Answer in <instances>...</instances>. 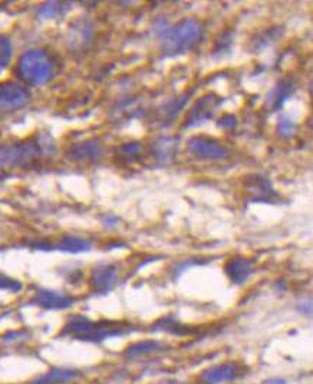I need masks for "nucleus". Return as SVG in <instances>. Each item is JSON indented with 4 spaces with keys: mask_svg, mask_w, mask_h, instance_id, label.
Returning a JSON list of instances; mask_svg holds the SVG:
<instances>
[{
    "mask_svg": "<svg viewBox=\"0 0 313 384\" xmlns=\"http://www.w3.org/2000/svg\"><path fill=\"white\" fill-rule=\"evenodd\" d=\"M159 33L163 50L167 55H183L201 41L203 28L194 19H183L176 25L163 28Z\"/></svg>",
    "mask_w": 313,
    "mask_h": 384,
    "instance_id": "1",
    "label": "nucleus"
},
{
    "mask_svg": "<svg viewBox=\"0 0 313 384\" xmlns=\"http://www.w3.org/2000/svg\"><path fill=\"white\" fill-rule=\"evenodd\" d=\"M131 330L132 329L129 326H124L122 323H114V321L95 323L84 316L72 317L65 327V333L70 334L73 338L83 340V341H92V343L104 341L108 337L122 336Z\"/></svg>",
    "mask_w": 313,
    "mask_h": 384,
    "instance_id": "2",
    "label": "nucleus"
},
{
    "mask_svg": "<svg viewBox=\"0 0 313 384\" xmlns=\"http://www.w3.org/2000/svg\"><path fill=\"white\" fill-rule=\"evenodd\" d=\"M16 75L31 86L46 85L53 76V60L42 49L28 50L18 60Z\"/></svg>",
    "mask_w": 313,
    "mask_h": 384,
    "instance_id": "3",
    "label": "nucleus"
},
{
    "mask_svg": "<svg viewBox=\"0 0 313 384\" xmlns=\"http://www.w3.org/2000/svg\"><path fill=\"white\" fill-rule=\"evenodd\" d=\"M43 154L39 138L32 137L14 145H0V166L26 169L35 166Z\"/></svg>",
    "mask_w": 313,
    "mask_h": 384,
    "instance_id": "4",
    "label": "nucleus"
},
{
    "mask_svg": "<svg viewBox=\"0 0 313 384\" xmlns=\"http://www.w3.org/2000/svg\"><path fill=\"white\" fill-rule=\"evenodd\" d=\"M31 100V93L26 87L15 82L0 83V114L12 112L25 107Z\"/></svg>",
    "mask_w": 313,
    "mask_h": 384,
    "instance_id": "5",
    "label": "nucleus"
},
{
    "mask_svg": "<svg viewBox=\"0 0 313 384\" xmlns=\"http://www.w3.org/2000/svg\"><path fill=\"white\" fill-rule=\"evenodd\" d=\"M189 152L201 161H223L228 158L227 149L208 137H193L189 141Z\"/></svg>",
    "mask_w": 313,
    "mask_h": 384,
    "instance_id": "6",
    "label": "nucleus"
},
{
    "mask_svg": "<svg viewBox=\"0 0 313 384\" xmlns=\"http://www.w3.org/2000/svg\"><path fill=\"white\" fill-rule=\"evenodd\" d=\"M245 373V367L239 363H223L213 366L207 370H204L200 375L198 383L200 384H221L231 380H236L242 377Z\"/></svg>",
    "mask_w": 313,
    "mask_h": 384,
    "instance_id": "7",
    "label": "nucleus"
},
{
    "mask_svg": "<svg viewBox=\"0 0 313 384\" xmlns=\"http://www.w3.org/2000/svg\"><path fill=\"white\" fill-rule=\"evenodd\" d=\"M221 98L216 95H207L204 98L198 100L193 108L190 110L189 115H187V121H186V128H191L196 127L198 124H203L204 121L210 119L214 114V110L220 105Z\"/></svg>",
    "mask_w": 313,
    "mask_h": 384,
    "instance_id": "8",
    "label": "nucleus"
},
{
    "mask_svg": "<svg viewBox=\"0 0 313 384\" xmlns=\"http://www.w3.org/2000/svg\"><path fill=\"white\" fill-rule=\"evenodd\" d=\"M118 281V270L114 264H101L91 274V287L95 293L107 294Z\"/></svg>",
    "mask_w": 313,
    "mask_h": 384,
    "instance_id": "9",
    "label": "nucleus"
},
{
    "mask_svg": "<svg viewBox=\"0 0 313 384\" xmlns=\"http://www.w3.org/2000/svg\"><path fill=\"white\" fill-rule=\"evenodd\" d=\"M75 299L59 292L52 290H41L33 297V304L46 310H65L72 307Z\"/></svg>",
    "mask_w": 313,
    "mask_h": 384,
    "instance_id": "10",
    "label": "nucleus"
},
{
    "mask_svg": "<svg viewBox=\"0 0 313 384\" xmlns=\"http://www.w3.org/2000/svg\"><path fill=\"white\" fill-rule=\"evenodd\" d=\"M101 155H102V148L95 139L75 144L66 152L68 159L73 162H94V161H98Z\"/></svg>",
    "mask_w": 313,
    "mask_h": 384,
    "instance_id": "11",
    "label": "nucleus"
},
{
    "mask_svg": "<svg viewBox=\"0 0 313 384\" xmlns=\"http://www.w3.org/2000/svg\"><path fill=\"white\" fill-rule=\"evenodd\" d=\"M224 271L231 282L243 284L253 274V264H252V261H249L246 258L236 257V258H231L226 262Z\"/></svg>",
    "mask_w": 313,
    "mask_h": 384,
    "instance_id": "12",
    "label": "nucleus"
},
{
    "mask_svg": "<svg viewBox=\"0 0 313 384\" xmlns=\"http://www.w3.org/2000/svg\"><path fill=\"white\" fill-rule=\"evenodd\" d=\"M246 191L253 196V200H269L270 197L276 196V192L269 179L259 175L248 178Z\"/></svg>",
    "mask_w": 313,
    "mask_h": 384,
    "instance_id": "13",
    "label": "nucleus"
},
{
    "mask_svg": "<svg viewBox=\"0 0 313 384\" xmlns=\"http://www.w3.org/2000/svg\"><path fill=\"white\" fill-rule=\"evenodd\" d=\"M76 377H80V371L73 368H52L51 371L42 374L41 377L35 378L29 384H63L68 381L75 380Z\"/></svg>",
    "mask_w": 313,
    "mask_h": 384,
    "instance_id": "14",
    "label": "nucleus"
},
{
    "mask_svg": "<svg viewBox=\"0 0 313 384\" xmlns=\"http://www.w3.org/2000/svg\"><path fill=\"white\" fill-rule=\"evenodd\" d=\"M163 348H164V344L161 341L145 340V341H139V343H135L131 347H128L125 351V357L128 360H132V358H138V357H142V356H147L151 353L161 351Z\"/></svg>",
    "mask_w": 313,
    "mask_h": 384,
    "instance_id": "15",
    "label": "nucleus"
},
{
    "mask_svg": "<svg viewBox=\"0 0 313 384\" xmlns=\"http://www.w3.org/2000/svg\"><path fill=\"white\" fill-rule=\"evenodd\" d=\"M91 242L81 238V237H63L60 240V242L58 244V248L60 251H65V252H73V254H78V252H85V251H90L91 250Z\"/></svg>",
    "mask_w": 313,
    "mask_h": 384,
    "instance_id": "16",
    "label": "nucleus"
},
{
    "mask_svg": "<svg viewBox=\"0 0 313 384\" xmlns=\"http://www.w3.org/2000/svg\"><path fill=\"white\" fill-rule=\"evenodd\" d=\"M293 92V82L292 80H282L277 87L272 92V102L273 108L277 110L283 105V102L289 98V95Z\"/></svg>",
    "mask_w": 313,
    "mask_h": 384,
    "instance_id": "17",
    "label": "nucleus"
},
{
    "mask_svg": "<svg viewBox=\"0 0 313 384\" xmlns=\"http://www.w3.org/2000/svg\"><path fill=\"white\" fill-rule=\"evenodd\" d=\"M164 330L167 333L171 334H177V336H183V334H190L191 330H189L186 326H181L174 317H164L160 321L155 323V330Z\"/></svg>",
    "mask_w": 313,
    "mask_h": 384,
    "instance_id": "18",
    "label": "nucleus"
},
{
    "mask_svg": "<svg viewBox=\"0 0 313 384\" xmlns=\"http://www.w3.org/2000/svg\"><path fill=\"white\" fill-rule=\"evenodd\" d=\"M176 148H177V142L174 139H161L159 144L155 145V152H156V158L163 159L164 162L170 161L174 154H176Z\"/></svg>",
    "mask_w": 313,
    "mask_h": 384,
    "instance_id": "19",
    "label": "nucleus"
},
{
    "mask_svg": "<svg viewBox=\"0 0 313 384\" xmlns=\"http://www.w3.org/2000/svg\"><path fill=\"white\" fill-rule=\"evenodd\" d=\"M66 6H70V5H68V4H58V2H49V4L43 5V6H41L39 11H38V14L43 19H52V18L60 16L65 12H68L69 8H66Z\"/></svg>",
    "mask_w": 313,
    "mask_h": 384,
    "instance_id": "20",
    "label": "nucleus"
},
{
    "mask_svg": "<svg viewBox=\"0 0 313 384\" xmlns=\"http://www.w3.org/2000/svg\"><path fill=\"white\" fill-rule=\"evenodd\" d=\"M70 33L73 35L72 36V42L70 43H85L90 41L91 35H92V28L90 23L87 22H78L75 26H73V31H70Z\"/></svg>",
    "mask_w": 313,
    "mask_h": 384,
    "instance_id": "21",
    "label": "nucleus"
},
{
    "mask_svg": "<svg viewBox=\"0 0 313 384\" xmlns=\"http://www.w3.org/2000/svg\"><path fill=\"white\" fill-rule=\"evenodd\" d=\"M14 55L12 41L8 36H0V68H6Z\"/></svg>",
    "mask_w": 313,
    "mask_h": 384,
    "instance_id": "22",
    "label": "nucleus"
},
{
    "mask_svg": "<svg viewBox=\"0 0 313 384\" xmlns=\"http://www.w3.org/2000/svg\"><path fill=\"white\" fill-rule=\"evenodd\" d=\"M0 288H2V290L12 292V293H18L22 290V284L14 278L0 275Z\"/></svg>",
    "mask_w": 313,
    "mask_h": 384,
    "instance_id": "23",
    "label": "nucleus"
},
{
    "mask_svg": "<svg viewBox=\"0 0 313 384\" xmlns=\"http://www.w3.org/2000/svg\"><path fill=\"white\" fill-rule=\"evenodd\" d=\"M141 151V145L137 144V142H132V144H125L122 145L118 152L121 155V158H131V156H137Z\"/></svg>",
    "mask_w": 313,
    "mask_h": 384,
    "instance_id": "24",
    "label": "nucleus"
},
{
    "mask_svg": "<svg viewBox=\"0 0 313 384\" xmlns=\"http://www.w3.org/2000/svg\"><path fill=\"white\" fill-rule=\"evenodd\" d=\"M221 128H233L234 125H236V118H234L233 115H226L224 118L220 119V124H218Z\"/></svg>",
    "mask_w": 313,
    "mask_h": 384,
    "instance_id": "25",
    "label": "nucleus"
},
{
    "mask_svg": "<svg viewBox=\"0 0 313 384\" xmlns=\"http://www.w3.org/2000/svg\"><path fill=\"white\" fill-rule=\"evenodd\" d=\"M280 131H282V134H285V135H289V134H292V131H293V124L290 122V121H287V119H285V121H282L280 122Z\"/></svg>",
    "mask_w": 313,
    "mask_h": 384,
    "instance_id": "26",
    "label": "nucleus"
},
{
    "mask_svg": "<svg viewBox=\"0 0 313 384\" xmlns=\"http://www.w3.org/2000/svg\"><path fill=\"white\" fill-rule=\"evenodd\" d=\"M166 384H184V383H181V381H177V380H171V381H167Z\"/></svg>",
    "mask_w": 313,
    "mask_h": 384,
    "instance_id": "27",
    "label": "nucleus"
}]
</instances>
